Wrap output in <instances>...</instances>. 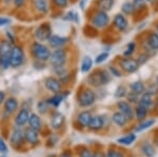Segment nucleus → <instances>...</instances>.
<instances>
[{"label":"nucleus","instance_id":"obj_41","mask_svg":"<svg viewBox=\"0 0 158 157\" xmlns=\"http://www.w3.org/2000/svg\"><path fill=\"white\" fill-rule=\"evenodd\" d=\"M80 157H94V154L90 150H83L80 153Z\"/></svg>","mask_w":158,"mask_h":157},{"label":"nucleus","instance_id":"obj_21","mask_svg":"<svg viewBox=\"0 0 158 157\" xmlns=\"http://www.w3.org/2000/svg\"><path fill=\"white\" fill-rule=\"evenodd\" d=\"M89 128L93 131H98L103 128V118L101 116H93Z\"/></svg>","mask_w":158,"mask_h":157},{"label":"nucleus","instance_id":"obj_6","mask_svg":"<svg viewBox=\"0 0 158 157\" xmlns=\"http://www.w3.org/2000/svg\"><path fill=\"white\" fill-rule=\"evenodd\" d=\"M24 59L23 51L18 45H14L11 52V57H10V64L13 68H17L22 64Z\"/></svg>","mask_w":158,"mask_h":157},{"label":"nucleus","instance_id":"obj_24","mask_svg":"<svg viewBox=\"0 0 158 157\" xmlns=\"http://www.w3.org/2000/svg\"><path fill=\"white\" fill-rule=\"evenodd\" d=\"M29 123L31 128L34 129V130L37 131L41 130V120H40L39 116L36 115V114H30Z\"/></svg>","mask_w":158,"mask_h":157},{"label":"nucleus","instance_id":"obj_37","mask_svg":"<svg viewBox=\"0 0 158 157\" xmlns=\"http://www.w3.org/2000/svg\"><path fill=\"white\" fill-rule=\"evenodd\" d=\"M126 95H127V91H126V88H124L123 85H120V87L117 88V90L115 92V96L117 98H122Z\"/></svg>","mask_w":158,"mask_h":157},{"label":"nucleus","instance_id":"obj_34","mask_svg":"<svg viewBox=\"0 0 158 157\" xmlns=\"http://www.w3.org/2000/svg\"><path fill=\"white\" fill-rule=\"evenodd\" d=\"M63 98H64V97H63V95L55 94L52 98H50V99L48 100V103H49V105H54V107H57V105H59L61 103V101L63 100Z\"/></svg>","mask_w":158,"mask_h":157},{"label":"nucleus","instance_id":"obj_27","mask_svg":"<svg viewBox=\"0 0 158 157\" xmlns=\"http://www.w3.org/2000/svg\"><path fill=\"white\" fill-rule=\"evenodd\" d=\"M148 44L152 50L157 51L158 50V33L153 32L148 37Z\"/></svg>","mask_w":158,"mask_h":157},{"label":"nucleus","instance_id":"obj_35","mask_svg":"<svg viewBox=\"0 0 158 157\" xmlns=\"http://www.w3.org/2000/svg\"><path fill=\"white\" fill-rule=\"evenodd\" d=\"M108 57H109V53L108 52H102V53H100L97 57H96L95 62L97 63V64H100V63L106 61V60L108 59Z\"/></svg>","mask_w":158,"mask_h":157},{"label":"nucleus","instance_id":"obj_32","mask_svg":"<svg viewBox=\"0 0 158 157\" xmlns=\"http://www.w3.org/2000/svg\"><path fill=\"white\" fill-rule=\"evenodd\" d=\"M135 139H136V135H134V134H129V135L124 136V137L119 138L118 139V143H122V145L129 146V145H132V143H134Z\"/></svg>","mask_w":158,"mask_h":157},{"label":"nucleus","instance_id":"obj_50","mask_svg":"<svg viewBox=\"0 0 158 157\" xmlns=\"http://www.w3.org/2000/svg\"><path fill=\"white\" fill-rule=\"evenodd\" d=\"M60 157H72V156H71L69 153H64V154H62V155H61Z\"/></svg>","mask_w":158,"mask_h":157},{"label":"nucleus","instance_id":"obj_39","mask_svg":"<svg viewBox=\"0 0 158 157\" xmlns=\"http://www.w3.org/2000/svg\"><path fill=\"white\" fill-rule=\"evenodd\" d=\"M53 1H54V3L57 6H59V7H65V6H68L69 0H53Z\"/></svg>","mask_w":158,"mask_h":157},{"label":"nucleus","instance_id":"obj_14","mask_svg":"<svg viewBox=\"0 0 158 157\" xmlns=\"http://www.w3.org/2000/svg\"><path fill=\"white\" fill-rule=\"evenodd\" d=\"M24 137H25V140H27L29 143H32V145H36L38 141H39L38 131L32 129L31 126L24 131Z\"/></svg>","mask_w":158,"mask_h":157},{"label":"nucleus","instance_id":"obj_51","mask_svg":"<svg viewBox=\"0 0 158 157\" xmlns=\"http://www.w3.org/2000/svg\"><path fill=\"white\" fill-rule=\"evenodd\" d=\"M155 0H146V2H150V3H152V2H154Z\"/></svg>","mask_w":158,"mask_h":157},{"label":"nucleus","instance_id":"obj_47","mask_svg":"<svg viewBox=\"0 0 158 157\" xmlns=\"http://www.w3.org/2000/svg\"><path fill=\"white\" fill-rule=\"evenodd\" d=\"M4 97H6V94H4L3 92H1V91H0V105H1V103L3 102Z\"/></svg>","mask_w":158,"mask_h":157},{"label":"nucleus","instance_id":"obj_52","mask_svg":"<svg viewBox=\"0 0 158 157\" xmlns=\"http://www.w3.org/2000/svg\"><path fill=\"white\" fill-rule=\"evenodd\" d=\"M157 105H158V97H157Z\"/></svg>","mask_w":158,"mask_h":157},{"label":"nucleus","instance_id":"obj_28","mask_svg":"<svg viewBox=\"0 0 158 157\" xmlns=\"http://www.w3.org/2000/svg\"><path fill=\"white\" fill-rule=\"evenodd\" d=\"M148 110H149V109L142 107L141 105H137L136 109H135V117H136V119L143 120L148 115Z\"/></svg>","mask_w":158,"mask_h":157},{"label":"nucleus","instance_id":"obj_15","mask_svg":"<svg viewBox=\"0 0 158 157\" xmlns=\"http://www.w3.org/2000/svg\"><path fill=\"white\" fill-rule=\"evenodd\" d=\"M29 118H30L29 111L25 110V109H22V110L19 111V113L17 114L16 118H15V122H16V125L19 126H24L25 123L29 121Z\"/></svg>","mask_w":158,"mask_h":157},{"label":"nucleus","instance_id":"obj_10","mask_svg":"<svg viewBox=\"0 0 158 157\" xmlns=\"http://www.w3.org/2000/svg\"><path fill=\"white\" fill-rule=\"evenodd\" d=\"M117 107H118V110L120 111L121 113H123L124 115L128 117V119H133L134 116H135V110H133L132 105H130L128 101H118L117 103Z\"/></svg>","mask_w":158,"mask_h":157},{"label":"nucleus","instance_id":"obj_30","mask_svg":"<svg viewBox=\"0 0 158 157\" xmlns=\"http://www.w3.org/2000/svg\"><path fill=\"white\" fill-rule=\"evenodd\" d=\"M136 10V7H135L134 6V3L133 2H124L123 4H122V6H121V11L123 14H126V15H131V14H133L134 11Z\"/></svg>","mask_w":158,"mask_h":157},{"label":"nucleus","instance_id":"obj_22","mask_svg":"<svg viewBox=\"0 0 158 157\" xmlns=\"http://www.w3.org/2000/svg\"><path fill=\"white\" fill-rule=\"evenodd\" d=\"M4 107H6V111L7 113L12 114L17 110V108H18V101H17L16 98L10 97L6 99V103H4Z\"/></svg>","mask_w":158,"mask_h":157},{"label":"nucleus","instance_id":"obj_20","mask_svg":"<svg viewBox=\"0 0 158 157\" xmlns=\"http://www.w3.org/2000/svg\"><path fill=\"white\" fill-rule=\"evenodd\" d=\"M92 118H93V116H92L91 112L85 111V112H81L80 114H79L78 117H77V120L82 126H89Z\"/></svg>","mask_w":158,"mask_h":157},{"label":"nucleus","instance_id":"obj_4","mask_svg":"<svg viewBox=\"0 0 158 157\" xmlns=\"http://www.w3.org/2000/svg\"><path fill=\"white\" fill-rule=\"evenodd\" d=\"M51 64L54 68H59L64 65L67 61V52L62 49H57L51 54L50 57Z\"/></svg>","mask_w":158,"mask_h":157},{"label":"nucleus","instance_id":"obj_7","mask_svg":"<svg viewBox=\"0 0 158 157\" xmlns=\"http://www.w3.org/2000/svg\"><path fill=\"white\" fill-rule=\"evenodd\" d=\"M110 22V17L106 12L102 11H98L97 13H95L92 18V24L94 25L97 29H103Z\"/></svg>","mask_w":158,"mask_h":157},{"label":"nucleus","instance_id":"obj_26","mask_svg":"<svg viewBox=\"0 0 158 157\" xmlns=\"http://www.w3.org/2000/svg\"><path fill=\"white\" fill-rule=\"evenodd\" d=\"M130 88H131L132 92L137 95H142L146 92V87H144V85L141 81H135L133 83H131Z\"/></svg>","mask_w":158,"mask_h":157},{"label":"nucleus","instance_id":"obj_45","mask_svg":"<svg viewBox=\"0 0 158 157\" xmlns=\"http://www.w3.org/2000/svg\"><path fill=\"white\" fill-rule=\"evenodd\" d=\"M45 103H47V102H44V101H41V102L38 105V108L40 109V112H41V113H44L45 111H48V107H47V105H45V107H43Z\"/></svg>","mask_w":158,"mask_h":157},{"label":"nucleus","instance_id":"obj_38","mask_svg":"<svg viewBox=\"0 0 158 157\" xmlns=\"http://www.w3.org/2000/svg\"><path fill=\"white\" fill-rule=\"evenodd\" d=\"M106 157H124V156H123V154L119 151L110 150L108 151V153H106Z\"/></svg>","mask_w":158,"mask_h":157},{"label":"nucleus","instance_id":"obj_18","mask_svg":"<svg viewBox=\"0 0 158 157\" xmlns=\"http://www.w3.org/2000/svg\"><path fill=\"white\" fill-rule=\"evenodd\" d=\"M139 105H141L142 107L150 109L153 105V93L152 92H146L141 95L139 99Z\"/></svg>","mask_w":158,"mask_h":157},{"label":"nucleus","instance_id":"obj_33","mask_svg":"<svg viewBox=\"0 0 158 157\" xmlns=\"http://www.w3.org/2000/svg\"><path fill=\"white\" fill-rule=\"evenodd\" d=\"M155 123V120L153 119H148L143 122H141L140 125L136 128V132H142V131L147 130V129L151 128V126Z\"/></svg>","mask_w":158,"mask_h":157},{"label":"nucleus","instance_id":"obj_8","mask_svg":"<svg viewBox=\"0 0 158 157\" xmlns=\"http://www.w3.org/2000/svg\"><path fill=\"white\" fill-rule=\"evenodd\" d=\"M120 67L124 72L129 73V74H132V73H135L139 69L140 64H139L138 60H136V59L124 58V59L120 60Z\"/></svg>","mask_w":158,"mask_h":157},{"label":"nucleus","instance_id":"obj_23","mask_svg":"<svg viewBox=\"0 0 158 157\" xmlns=\"http://www.w3.org/2000/svg\"><path fill=\"white\" fill-rule=\"evenodd\" d=\"M114 2H115L114 0H98L97 7H98L99 11L108 13L109 11L112 10V7L114 6Z\"/></svg>","mask_w":158,"mask_h":157},{"label":"nucleus","instance_id":"obj_42","mask_svg":"<svg viewBox=\"0 0 158 157\" xmlns=\"http://www.w3.org/2000/svg\"><path fill=\"white\" fill-rule=\"evenodd\" d=\"M0 152H1V153H6V152H7V147L1 138H0Z\"/></svg>","mask_w":158,"mask_h":157},{"label":"nucleus","instance_id":"obj_9","mask_svg":"<svg viewBox=\"0 0 158 157\" xmlns=\"http://www.w3.org/2000/svg\"><path fill=\"white\" fill-rule=\"evenodd\" d=\"M52 32H51V27L49 24L43 23L40 25L39 27L35 32V36L39 41H45V40H49L50 37L52 36Z\"/></svg>","mask_w":158,"mask_h":157},{"label":"nucleus","instance_id":"obj_5","mask_svg":"<svg viewBox=\"0 0 158 157\" xmlns=\"http://www.w3.org/2000/svg\"><path fill=\"white\" fill-rule=\"evenodd\" d=\"M96 100V95L95 93L92 90H89V89H85L82 92L80 93L78 97V103L80 107L86 108L90 107V105H93Z\"/></svg>","mask_w":158,"mask_h":157},{"label":"nucleus","instance_id":"obj_1","mask_svg":"<svg viewBox=\"0 0 158 157\" xmlns=\"http://www.w3.org/2000/svg\"><path fill=\"white\" fill-rule=\"evenodd\" d=\"M88 81L94 87H102V85H108L111 81V75L106 71L97 70L89 76Z\"/></svg>","mask_w":158,"mask_h":157},{"label":"nucleus","instance_id":"obj_49","mask_svg":"<svg viewBox=\"0 0 158 157\" xmlns=\"http://www.w3.org/2000/svg\"><path fill=\"white\" fill-rule=\"evenodd\" d=\"M85 2H86V0H81V3H79V6H80L81 9H83V7H85Z\"/></svg>","mask_w":158,"mask_h":157},{"label":"nucleus","instance_id":"obj_36","mask_svg":"<svg viewBox=\"0 0 158 157\" xmlns=\"http://www.w3.org/2000/svg\"><path fill=\"white\" fill-rule=\"evenodd\" d=\"M134 51H135V43H134V42H131V43H129L128 45H127V49L123 52V55L126 57H129V56H131V55L133 54Z\"/></svg>","mask_w":158,"mask_h":157},{"label":"nucleus","instance_id":"obj_25","mask_svg":"<svg viewBox=\"0 0 158 157\" xmlns=\"http://www.w3.org/2000/svg\"><path fill=\"white\" fill-rule=\"evenodd\" d=\"M33 3H34L35 9L41 14H45L49 11V4H48L47 0H34Z\"/></svg>","mask_w":158,"mask_h":157},{"label":"nucleus","instance_id":"obj_11","mask_svg":"<svg viewBox=\"0 0 158 157\" xmlns=\"http://www.w3.org/2000/svg\"><path fill=\"white\" fill-rule=\"evenodd\" d=\"M45 88L54 94H59L61 91V82L57 78L49 77L45 79Z\"/></svg>","mask_w":158,"mask_h":157},{"label":"nucleus","instance_id":"obj_2","mask_svg":"<svg viewBox=\"0 0 158 157\" xmlns=\"http://www.w3.org/2000/svg\"><path fill=\"white\" fill-rule=\"evenodd\" d=\"M32 53L34 55V57L37 60H40V61H45V60L50 59L51 54H52L49 48L45 47L44 44L40 43V42H34L33 43Z\"/></svg>","mask_w":158,"mask_h":157},{"label":"nucleus","instance_id":"obj_3","mask_svg":"<svg viewBox=\"0 0 158 157\" xmlns=\"http://www.w3.org/2000/svg\"><path fill=\"white\" fill-rule=\"evenodd\" d=\"M12 44L9 41H2L0 43V67L6 69L10 64V57L12 52Z\"/></svg>","mask_w":158,"mask_h":157},{"label":"nucleus","instance_id":"obj_54","mask_svg":"<svg viewBox=\"0 0 158 157\" xmlns=\"http://www.w3.org/2000/svg\"><path fill=\"white\" fill-rule=\"evenodd\" d=\"M157 146H158V139H157Z\"/></svg>","mask_w":158,"mask_h":157},{"label":"nucleus","instance_id":"obj_40","mask_svg":"<svg viewBox=\"0 0 158 157\" xmlns=\"http://www.w3.org/2000/svg\"><path fill=\"white\" fill-rule=\"evenodd\" d=\"M133 3L136 9H140V7H142L144 6L146 0H133Z\"/></svg>","mask_w":158,"mask_h":157},{"label":"nucleus","instance_id":"obj_12","mask_svg":"<svg viewBox=\"0 0 158 157\" xmlns=\"http://www.w3.org/2000/svg\"><path fill=\"white\" fill-rule=\"evenodd\" d=\"M114 27H116L118 31L120 32H123L128 29V25H129V22H128V19L126 18L123 14H117L115 17H114Z\"/></svg>","mask_w":158,"mask_h":157},{"label":"nucleus","instance_id":"obj_16","mask_svg":"<svg viewBox=\"0 0 158 157\" xmlns=\"http://www.w3.org/2000/svg\"><path fill=\"white\" fill-rule=\"evenodd\" d=\"M64 123V116L61 113H55L51 119V126L54 130H59Z\"/></svg>","mask_w":158,"mask_h":157},{"label":"nucleus","instance_id":"obj_44","mask_svg":"<svg viewBox=\"0 0 158 157\" xmlns=\"http://www.w3.org/2000/svg\"><path fill=\"white\" fill-rule=\"evenodd\" d=\"M110 71H111V73L113 74L114 76H116V77H121V74H120V72H119L118 70L116 69V68H114V67H111L110 68Z\"/></svg>","mask_w":158,"mask_h":157},{"label":"nucleus","instance_id":"obj_48","mask_svg":"<svg viewBox=\"0 0 158 157\" xmlns=\"http://www.w3.org/2000/svg\"><path fill=\"white\" fill-rule=\"evenodd\" d=\"M94 157H106V155H104L102 152H97V153L94 154Z\"/></svg>","mask_w":158,"mask_h":157},{"label":"nucleus","instance_id":"obj_29","mask_svg":"<svg viewBox=\"0 0 158 157\" xmlns=\"http://www.w3.org/2000/svg\"><path fill=\"white\" fill-rule=\"evenodd\" d=\"M141 152L144 154L147 157H153L155 155V149L151 143H143L141 147Z\"/></svg>","mask_w":158,"mask_h":157},{"label":"nucleus","instance_id":"obj_43","mask_svg":"<svg viewBox=\"0 0 158 157\" xmlns=\"http://www.w3.org/2000/svg\"><path fill=\"white\" fill-rule=\"evenodd\" d=\"M11 22V20L9 18H6V17H0V27H4V25H7Z\"/></svg>","mask_w":158,"mask_h":157},{"label":"nucleus","instance_id":"obj_53","mask_svg":"<svg viewBox=\"0 0 158 157\" xmlns=\"http://www.w3.org/2000/svg\"><path fill=\"white\" fill-rule=\"evenodd\" d=\"M157 33H158V25H157Z\"/></svg>","mask_w":158,"mask_h":157},{"label":"nucleus","instance_id":"obj_19","mask_svg":"<svg viewBox=\"0 0 158 157\" xmlns=\"http://www.w3.org/2000/svg\"><path fill=\"white\" fill-rule=\"evenodd\" d=\"M112 120H113V122L118 126H124L127 125V122H128L129 119L123 113H121L120 111H119V112H115L113 114Z\"/></svg>","mask_w":158,"mask_h":157},{"label":"nucleus","instance_id":"obj_46","mask_svg":"<svg viewBox=\"0 0 158 157\" xmlns=\"http://www.w3.org/2000/svg\"><path fill=\"white\" fill-rule=\"evenodd\" d=\"M25 0H14V3L15 6H16V7H21L22 6H23Z\"/></svg>","mask_w":158,"mask_h":157},{"label":"nucleus","instance_id":"obj_13","mask_svg":"<svg viewBox=\"0 0 158 157\" xmlns=\"http://www.w3.org/2000/svg\"><path fill=\"white\" fill-rule=\"evenodd\" d=\"M24 139H25L24 132L21 129H15V130L13 131L12 136H11V143L13 146H15V147L21 146Z\"/></svg>","mask_w":158,"mask_h":157},{"label":"nucleus","instance_id":"obj_17","mask_svg":"<svg viewBox=\"0 0 158 157\" xmlns=\"http://www.w3.org/2000/svg\"><path fill=\"white\" fill-rule=\"evenodd\" d=\"M67 41H68L67 38L58 36V35H52V36L50 37V39H49V43H50L51 47L57 48V49L63 47V45L67 43Z\"/></svg>","mask_w":158,"mask_h":157},{"label":"nucleus","instance_id":"obj_31","mask_svg":"<svg viewBox=\"0 0 158 157\" xmlns=\"http://www.w3.org/2000/svg\"><path fill=\"white\" fill-rule=\"evenodd\" d=\"M92 65H93V60L91 59L90 57H85V59L82 60V63H81V72L82 73H86L91 70Z\"/></svg>","mask_w":158,"mask_h":157}]
</instances>
